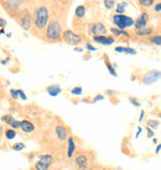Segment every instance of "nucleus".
<instances>
[{
	"instance_id": "obj_1",
	"label": "nucleus",
	"mask_w": 161,
	"mask_h": 170,
	"mask_svg": "<svg viewBox=\"0 0 161 170\" xmlns=\"http://www.w3.org/2000/svg\"><path fill=\"white\" fill-rule=\"evenodd\" d=\"M48 9L46 6H38L35 10V14H34V25L36 28L38 30H44L45 27H47L48 25Z\"/></svg>"
},
{
	"instance_id": "obj_2",
	"label": "nucleus",
	"mask_w": 161,
	"mask_h": 170,
	"mask_svg": "<svg viewBox=\"0 0 161 170\" xmlns=\"http://www.w3.org/2000/svg\"><path fill=\"white\" fill-rule=\"evenodd\" d=\"M62 37V28H61V24L56 20L50 21L46 28V33H45V38L47 41H59Z\"/></svg>"
},
{
	"instance_id": "obj_3",
	"label": "nucleus",
	"mask_w": 161,
	"mask_h": 170,
	"mask_svg": "<svg viewBox=\"0 0 161 170\" xmlns=\"http://www.w3.org/2000/svg\"><path fill=\"white\" fill-rule=\"evenodd\" d=\"M113 24L117 26V28L119 30H125L128 27H132L134 26L135 21L130 17V16H126V15H114L113 16Z\"/></svg>"
},
{
	"instance_id": "obj_4",
	"label": "nucleus",
	"mask_w": 161,
	"mask_h": 170,
	"mask_svg": "<svg viewBox=\"0 0 161 170\" xmlns=\"http://www.w3.org/2000/svg\"><path fill=\"white\" fill-rule=\"evenodd\" d=\"M62 38L66 43L72 45V46H77L78 43L82 42V37L78 33L73 32L72 30H66L65 32H62Z\"/></svg>"
},
{
	"instance_id": "obj_5",
	"label": "nucleus",
	"mask_w": 161,
	"mask_h": 170,
	"mask_svg": "<svg viewBox=\"0 0 161 170\" xmlns=\"http://www.w3.org/2000/svg\"><path fill=\"white\" fill-rule=\"evenodd\" d=\"M53 158L51 154H45L42 157H40V159L35 164V170H48V168L51 166Z\"/></svg>"
},
{
	"instance_id": "obj_6",
	"label": "nucleus",
	"mask_w": 161,
	"mask_h": 170,
	"mask_svg": "<svg viewBox=\"0 0 161 170\" xmlns=\"http://www.w3.org/2000/svg\"><path fill=\"white\" fill-rule=\"evenodd\" d=\"M161 79V71H156V69H153V71L147 72L144 78H143V84L145 85H151L156 82H159Z\"/></svg>"
},
{
	"instance_id": "obj_7",
	"label": "nucleus",
	"mask_w": 161,
	"mask_h": 170,
	"mask_svg": "<svg viewBox=\"0 0 161 170\" xmlns=\"http://www.w3.org/2000/svg\"><path fill=\"white\" fill-rule=\"evenodd\" d=\"M17 20H19L20 26H21L24 30H30V28H31V26H32V19H31V15L29 14V11H26V10H25V11L20 13Z\"/></svg>"
},
{
	"instance_id": "obj_8",
	"label": "nucleus",
	"mask_w": 161,
	"mask_h": 170,
	"mask_svg": "<svg viewBox=\"0 0 161 170\" xmlns=\"http://www.w3.org/2000/svg\"><path fill=\"white\" fill-rule=\"evenodd\" d=\"M149 22V14L147 13H141V15H140L138 19H136V21L134 24V27L136 28V31H139V30H143L145 27H147Z\"/></svg>"
},
{
	"instance_id": "obj_9",
	"label": "nucleus",
	"mask_w": 161,
	"mask_h": 170,
	"mask_svg": "<svg viewBox=\"0 0 161 170\" xmlns=\"http://www.w3.org/2000/svg\"><path fill=\"white\" fill-rule=\"evenodd\" d=\"M90 33L93 35V37L94 36H104V33H107V27L102 22H96V24H93L92 28H90Z\"/></svg>"
},
{
	"instance_id": "obj_10",
	"label": "nucleus",
	"mask_w": 161,
	"mask_h": 170,
	"mask_svg": "<svg viewBox=\"0 0 161 170\" xmlns=\"http://www.w3.org/2000/svg\"><path fill=\"white\" fill-rule=\"evenodd\" d=\"M93 39L97 42V43H100V45H104V46H110L114 43V37H110V36H94Z\"/></svg>"
},
{
	"instance_id": "obj_11",
	"label": "nucleus",
	"mask_w": 161,
	"mask_h": 170,
	"mask_svg": "<svg viewBox=\"0 0 161 170\" xmlns=\"http://www.w3.org/2000/svg\"><path fill=\"white\" fill-rule=\"evenodd\" d=\"M74 163H76V165H77L79 169L84 170V169H87V166H88V158H87V155H84V154H79V155L76 157Z\"/></svg>"
},
{
	"instance_id": "obj_12",
	"label": "nucleus",
	"mask_w": 161,
	"mask_h": 170,
	"mask_svg": "<svg viewBox=\"0 0 161 170\" xmlns=\"http://www.w3.org/2000/svg\"><path fill=\"white\" fill-rule=\"evenodd\" d=\"M55 133H56V136L59 141H66L67 139V128L62 125H58L55 128Z\"/></svg>"
},
{
	"instance_id": "obj_13",
	"label": "nucleus",
	"mask_w": 161,
	"mask_h": 170,
	"mask_svg": "<svg viewBox=\"0 0 161 170\" xmlns=\"http://www.w3.org/2000/svg\"><path fill=\"white\" fill-rule=\"evenodd\" d=\"M20 128H21L25 133H31V132H34L35 126L32 122L27 121V120H23V121H20Z\"/></svg>"
},
{
	"instance_id": "obj_14",
	"label": "nucleus",
	"mask_w": 161,
	"mask_h": 170,
	"mask_svg": "<svg viewBox=\"0 0 161 170\" xmlns=\"http://www.w3.org/2000/svg\"><path fill=\"white\" fill-rule=\"evenodd\" d=\"M46 91L48 93L50 96H57V95H59L62 93V89H61V86H59L58 84H52V85L47 86Z\"/></svg>"
},
{
	"instance_id": "obj_15",
	"label": "nucleus",
	"mask_w": 161,
	"mask_h": 170,
	"mask_svg": "<svg viewBox=\"0 0 161 170\" xmlns=\"http://www.w3.org/2000/svg\"><path fill=\"white\" fill-rule=\"evenodd\" d=\"M76 151V143H74V138L73 137H68V148H67V157L72 158L73 153Z\"/></svg>"
},
{
	"instance_id": "obj_16",
	"label": "nucleus",
	"mask_w": 161,
	"mask_h": 170,
	"mask_svg": "<svg viewBox=\"0 0 161 170\" xmlns=\"http://www.w3.org/2000/svg\"><path fill=\"white\" fill-rule=\"evenodd\" d=\"M128 7V3L126 1H120L117 4V9H115V14L117 15H124L125 9Z\"/></svg>"
},
{
	"instance_id": "obj_17",
	"label": "nucleus",
	"mask_w": 161,
	"mask_h": 170,
	"mask_svg": "<svg viewBox=\"0 0 161 170\" xmlns=\"http://www.w3.org/2000/svg\"><path fill=\"white\" fill-rule=\"evenodd\" d=\"M138 37H146V36H150L153 33V28L151 27H145L143 30H139V31L135 32Z\"/></svg>"
},
{
	"instance_id": "obj_18",
	"label": "nucleus",
	"mask_w": 161,
	"mask_h": 170,
	"mask_svg": "<svg viewBox=\"0 0 161 170\" xmlns=\"http://www.w3.org/2000/svg\"><path fill=\"white\" fill-rule=\"evenodd\" d=\"M115 52H123L126 54H136V51L130 47H115Z\"/></svg>"
},
{
	"instance_id": "obj_19",
	"label": "nucleus",
	"mask_w": 161,
	"mask_h": 170,
	"mask_svg": "<svg viewBox=\"0 0 161 170\" xmlns=\"http://www.w3.org/2000/svg\"><path fill=\"white\" fill-rule=\"evenodd\" d=\"M110 32H112L114 36H125V37H130V33L125 30H119V28H110Z\"/></svg>"
},
{
	"instance_id": "obj_20",
	"label": "nucleus",
	"mask_w": 161,
	"mask_h": 170,
	"mask_svg": "<svg viewBox=\"0 0 161 170\" xmlns=\"http://www.w3.org/2000/svg\"><path fill=\"white\" fill-rule=\"evenodd\" d=\"M74 14H76V17H78V19L84 17V15H86V7H84L83 5H78V6L76 7Z\"/></svg>"
},
{
	"instance_id": "obj_21",
	"label": "nucleus",
	"mask_w": 161,
	"mask_h": 170,
	"mask_svg": "<svg viewBox=\"0 0 161 170\" xmlns=\"http://www.w3.org/2000/svg\"><path fill=\"white\" fill-rule=\"evenodd\" d=\"M149 41H150V43H153V45H155V46H161V35L150 36Z\"/></svg>"
},
{
	"instance_id": "obj_22",
	"label": "nucleus",
	"mask_w": 161,
	"mask_h": 170,
	"mask_svg": "<svg viewBox=\"0 0 161 170\" xmlns=\"http://www.w3.org/2000/svg\"><path fill=\"white\" fill-rule=\"evenodd\" d=\"M4 4H5V6H8V7H14V9L16 10L17 7L21 6L24 3H23V1H5Z\"/></svg>"
},
{
	"instance_id": "obj_23",
	"label": "nucleus",
	"mask_w": 161,
	"mask_h": 170,
	"mask_svg": "<svg viewBox=\"0 0 161 170\" xmlns=\"http://www.w3.org/2000/svg\"><path fill=\"white\" fill-rule=\"evenodd\" d=\"M146 125H147L149 128H151L153 131H154V129H156L160 126V122L157 121V120H149V121L146 122Z\"/></svg>"
},
{
	"instance_id": "obj_24",
	"label": "nucleus",
	"mask_w": 161,
	"mask_h": 170,
	"mask_svg": "<svg viewBox=\"0 0 161 170\" xmlns=\"http://www.w3.org/2000/svg\"><path fill=\"white\" fill-rule=\"evenodd\" d=\"M4 133H5V137L8 139H14L16 137V132H15V129H13V128L6 129V131H4Z\"/></svg>"
},
{
	"instance_id": "obj_25",
	"label": "nucleus",
	"mask_w": 161,
	"mask_h": 170,
	"mask_svg": "<svg viewBox=\"0 0 161 170\" xmlns=\"http://www.w3.org/2000/svg\"><path fill=\"white\" fill-rule=\"evenodd\" d=\"M14 117L11 116V115H4L3 117H2V121L4 122V123H6V125H11L13 122H14Z\"/></svg>"
},
{
	"instance_id": "obj_26",
	"label": "nucleus",
	"mask_w": 161,
	"mask_h": 170,
	"mask_svg": "<svg viewBox=\"0 0 161 170\" xmlns=\"http://www.w3.org/2000/svg\"><path fill=\"white\" fill-rule=\"evenodd\" d=\"M139 4L141 6L149 7V6H153L155 4V1H154V0H139Z\"/></svg>"
},
{
	"instance_id": "obj_27",
	"label": "nucleus",
	"mask_w": 161,
	"mask_h": 170,
	"mask_svg": "<svg viewBox=\"0 0 161 170\" xmlns=\"http://www.w3.org/2000/svg\"><path fill=\"white\" fill-rule=\"evenodd\" d=\"M128 100H129V102L132 104L133 106H135V107H140V106H141V104L139 102V100H138L136 97H134V96H129Z\"/></svg>"
},
{
	"instance_id": "obj_28",
	"label": "nucleus",
	"mask_w": 161,
	"mask_h": 170,
	"mask_svg": "<svg viewBox=\"0 0 161 170\" xmlns=\"http://www.w3.org/2000/svg\"><path fill=\"white\" fill-rule=\"evenodd\" d=\"M105 65H107V68H108V71H109V73L112 74L113 76H117V73H115V69L112 67V64H110L109 62H108V59H105Z\"/></svg>"
},
{
	"instance_id": "obj_29",
	"label": "nucleus",
	"mask_w": 161,
	"mask_h": 170,
	"mask_svg": "<svg viewBox=\"0 0 161 170\" xmlns=\"http://www.w3.org/2000/svg\"><path fill=\"white\" fill-rule=\"evenodd\" d=\"M103 4H104V6H105L107 9H112V7H114V5H115L117 3L114 1V0H104Z\"/></svg>"
},
{
	"instance_id": "obj_30",
	"label": "nucleus",
	"mask_w": 161,
	"mask_h": 170,
	"mask_svg": "<svg viewBox=\"0 0 161 170\" xmlns=\"http://www.w3.org/2000/svg\"><path fill=\"white\" fill-rule=\"evenodd\" d=\"M24 148H25V144H24L23 142H19V143H16V144H14V146H13V149H14V151H16V152L23 151Z\"/></svg>"
},
{
	"instance_id": "obj_31",
	"label": "nucleus",
	"mask_w": 161,
	"mask_h": 170,
	"mask_svg": "<svg viewBox=\"0 0 161 170\" xmlns=\"http://www.w3.org/2000/svg\"><path fill=\"white\" fill-rule=\"evenodd\" d=\"M83 93V89L80 88V86H76V88H73L72 90H71V94L72 95H80Z\"/></svg>"
},
{
	"instance_id": "obj_32",
	"label": "nucleus",
	"mask_w": 161,
	"mask_h": 170,
	"mask_svg": "<svg viewBox=\"0 0 161 170\" xmlns=\"http://www.w3.org/2000/svg\"><path fill=\"white\" fill-rule=\"evenodd\" d=\"M17 94H19V97H20V99H23V100H27V96H26V94L24 93V90L17 89Z\"/></svg>"
},
{
	"instance_id": "obj_33",
	"label": "nucleus",
	"mask_w": 161,
	"mask_h": 170,
	"mask_svg": "<svg viewBox=\"0 0 161 170\" xmlns=\"http://www.w3.org/2000/svg\"><path fill=\"white\" fill-rule=\"evenodd\" d=\"M10 95H11V97H13V99H15V100H17V99H19L17 90H14V89H11V90H10Z\"/></svg>"
},
{
	"instance_id": "obj_34",
	"label": "nucleus",
	"mask_w": 161,
	"mask_h": 170,
	"mask_svg": "<svg viewBox=\"0 0 161 170\" xmlns=\"http://www.w3.org/2000/svg\"><path fill=\"white\" fill-rule=\"evenodd\" d=\"M10 126H11L13 129H17V128H20V121H17V120H14V122L10 125Z\"/></svg>"
},
{
	"instance_id": "obj_35",
	"label": "nucleus",
	"mask_w": 161,
	"mask_h": 170,
	"mask_svg": "<svg viewBox=\"0 0 161 170\" xmlns=\"http://www.w3.org/2000/svg\"><path fill=\"white\" fill-rule=\"evenodd\" d=\"M86 48L88 49V51H90V52H94V51H97V48H96L94 46H92L90 43H87V45H86Z\"/></svg>"
},
{
	"instance_id": "obj_36",
	"label": "nucleus",
	"mask_w": 161,
	"mask_h": 170,
	"mask_svg": "<svg viewBox=\"0 0 161 170\" xmlns=\"http://www.w3.org/2000/svg\"><path fill=\"white\" fill-rule=\"evenodd\" d=\"M146 132H147V138H153L154 137V131H153V129L151 128H146Z\"/></svg>"
},
{
	"instance_id": "obj_37",
	"label": "nucleus",
	"mask_w": 161,
	"mask_h": 170,
	"mask_svg": "<svg viewBox=\"0 0 161 170\" xmlns=\"http://www.w3.org/2000/svg\"><path fill=\"white\" fill-rule=\"evenodd\" d=\"M102 100H104V96H103V95H97V96L93 99V102H97V101H102Z\"/></svg>"
},
{
	"instance_id": "obj_38",
	"label": "nucleus",
	"mask_w": 161,
	"mask_h": 170,
	"mask_svg": "<svg viewBox=\"0 0 161 170\" xmlns=\"http://www.w3.org/2000/svg\"><path fill=\"white\" fill-rule=\"evenodd\" d=\"M154 10H155V13H161V3H157V4L155 5Z\"/></svg>"
},
{
	"instance_id": "obj_39",
	"label": "nucleus",
	"mask_w": 161,
	"mask_h": 170,
	"mask_svg": "<svg viewBox=\"0 0 161 170\" xmlns=\"http://www.w3.org/2000/svg\"><path fill=\"white\" fill-rule=\"evenodd\" d=\"M5 26H6V21H5V20H4L3 17H0V27L4 28Z\"/></svg>"
},
{
	"instance_id": "obj_40",
	"label": "nucleus",
	"mask_w": 161,
	"mask_h": 170,
	"mask_svg": "<svg viewBox=\"0 0 161 170\" xmlns=\"http://www.w3.org/2000/svg\"><path fill=\"white\" fill-rule=\"evenodd\" d=\"M144 116H145V111H141V112H140V116H139V122H141V121H143Z\"/></svg>"
},
{
	"instance_id": "obj_41",
	"label": "nucleus",
	"mask_w": 161,
	"mask_h": 170,
	"mask_svg": "<svg viewBox=\"0 0 161 170\" xmlns=\"http://www.w3.org/2000/svg\"><path fill=\"white\" fill-rule=\"evenodd\" d=\"M141 131H143V128L139 126V127H138V132H136V136H135L136 138H139V136H140V133H141Z\"/></svg>"
},
{
	"instance_id": "obj_42",
	"label": "nucleus",
	"mask_w": 161,
	"mask_h": 170,
	"mask_svg": "<svg viewBox=\"0 0 161 170\" xmlns=\"http://www.w3.org/2000/svg\"><path fill=\"white\" fill-rule=\"evenodd\" d=\"M160 151H161V144H157V147H156V151H155V153H156V154H159V153H160Z\"/></svg>"
},
{
	"instance_id": "obj_43",
	"label": "nucleus",
	"mask_w": 161,
	"mask_h": 170,
	"mask_svg": "<svg viewBox=\"0 0 161 170\" xmlns=\"http://www.w3.org/2000/svg\"><path fill=\"white\" fill-rule=\"evenodd\" d=\"M74 51H76V52H82L83 49H82V48H79V47H76V48H74Z\"/></svg>"
},
{
	"instance_id": "obj_44",
	"label": "nucleus",
	"mask_w": 161,
	"mask_h": 170,
	"mask_svg": "<svg viewBox=\"0 0 161 170\" xmlns=\"http://www.w3.org/2000/svg\"><path fill=\"white\" fill-rule=\"evenodd\" d=\"M153 143H154V144H157V143H159V142H157V139H156V138H154V139H153Z\"/></svg>"
},
{
	"instance_id": "obj_45",
	"label": "nucleus",
	"mask_w": 161,
	"mask_h": 170,
	"mask_svg": "<svg viewBox=\"0 0 161 170\" xmlns=\"http://www.w3.org/2000/svg\"><path fill=\"white\" fill-rule=\"evenodd\" d=\"M5 33V31H4V28H2V30H0V35H4Z\"/></svg>"
},
{
	"instance_id": "obj_46",
	"label": "nucleus",
	"mask_w": 161,
	"mask_h": 170,
	"mask_svg": "<svg viewBox=\"0 0 161 170\" xmlns=\"http://www.w3.org/2000/svg\"><path fill=\"white\" fill-rule=\"evenodd\" d=\"M3 132H4V129H3V127H2V126H0V134H2Z\"/></svg>"
}]
</instances>
